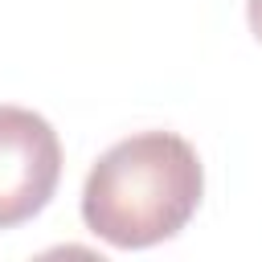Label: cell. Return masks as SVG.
I'll return each mask as SVG.
<instances>
[{"label":"cell","instance_id":"obj_3","mask_svg":"<svg viewBox=\"0 0 262 262\" xmlns=\"http://www.w3.org/2000/svg\"><path fill=\"white\" fill-rule=\"evenodd\" d=\"M246 20H250V33L262 41V0H246Z\"/></svg>","mask_w":262,"mask_h":262},{"label":"cell","instance_id":"obj_1","mask_svg":"<svg viewBox=\"0 0 262 262\" xmlns=\"http://www.w3.org/2000/svg\"><path fill=\"white\" fill-rule=\"evenodd\" d=\"M205 192L196 147L176 131H139L106 147L82 184V221L115 250L176 237Z\"/></svg>","mask_w":262,"mask_h":262},{"label":"cell","instance_id":"obj_2","mask_svg":"<svg viewBox=\"0 0 262 262\" xmlns=\"http://www.w3.org/2000/svg\"><path fill=\"white\" fill-rule=\"evenodd\" d=\"M61 180V143L49 119L0 106V229L33 221Z\"/></svg>","mask_w":262,"mask_h":262}]
</instances>
